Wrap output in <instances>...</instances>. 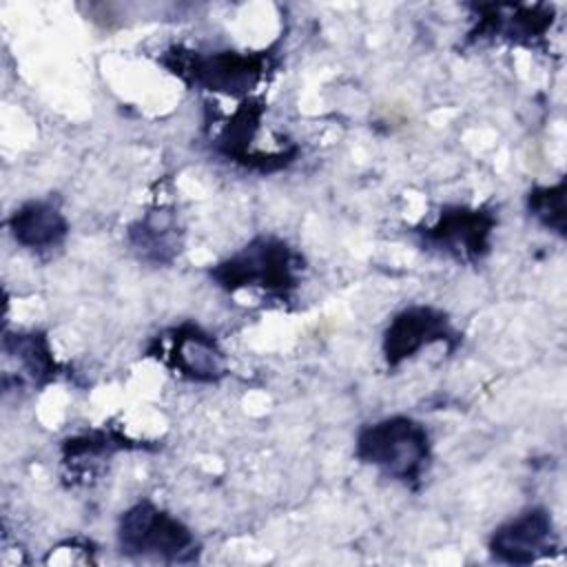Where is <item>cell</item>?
Returning <instances> with one entry per match:
<instances>
[{
	"instance_id": "14",
	"label": "cell",
	"mask_w": 567,
	"mask_h": 567,
	"mask_svg": "<svg viewBox=\"0 0 567 567\" xmlns=\"http://www.w3.org/2000/svg\"><path fill=\"white\" fill-rule=\"evenodd\" d=\"M128 447H140L126 436H122L115 430H89L78 436H69L62 443V463L71 467V472H78L84 467V463L95 470L104 458H111L120 450Z\"/></svg>"
},
{
	"instance_id": "1",
	"label": "cell",
	"mask_w": 567,
	"mask_h": 567,
	"mask_svg": "<svg viewBox=\"0 0 567 567\" xmlns=\"http://www.w3.org/2000/svg\"><path fill=\"white\" fill-rule=\"evenodd\" d=\"M354 456L405 487H419L432 461L430 432L412 416H385L357 432Z\"/></svg>"
},
{
	"instance_id": "15",
	"label": "cell",
	"mask_w": 567,
	"mask_h": 567,
	"mask_svg": "<svg viewBox=\"0 0 567 567\" xmlns=\"http://www.w3.org/2000/svg\"><path fill=\"white\" fill-rule=\"evenodd\" d=\"M565 195L567 182L558 179L549 186H534L527 193V210L529 215L547 230L565 237Z\"/></svg>"
},
{
	"instance_id": "5",
	"label": "cell",
	"mask_w": 567,
	"mask_h": 567,
	"mask_svg": "<svg viewBox=\"0 0 567 567\" xmlns=\"http://www.w3.org/2000/svg\"><path fill=\"white\" fill-rule=\"evenodd\" d=\"M496 215L489 208L445 206L439 217L419 228L416 235L425 250H434L458 264H478L489 255Z\"/></svg>"
},
{
	"instance_id": "9",
	"label": "cell",
	"mask_w": 567,
	"mask_h": 567,
	"mask_svg": "<svg viewBox=\"0 0 567 567\" xmlns=\"http://www.w3.org/2000/svg\"><path fill=\"white\" fill-rule=\"evenodd\" d=\"M481 20L472 31V38H501L514 44H536L549 31L554 16L551 7H514V4H487L476 7Z\"/></svg>"
},
{
	"instance_id": "7",
	"label": "cell",
	"mask_w": 567,
	"mask_h": 567,
	"mask_svg": "<svg viewBox=\"0 0 567 567\" xmlns=\"http://www.w3.org/2000/svg\"><path fill=\"white\" fill-rule=\"evenodd\" d=\"M432 343H447V350L458 343L447 312L434 306H408L390 319L383 332V359L388 368H396Z\"/></svg>"
},
{
	"instance_id": "10",
	"label": "cell",
	"mask_w": 567,
	"mask_h": 567,
	"mask_svg": "<svg viewBox=\"0 0 567 567\" xmlns=\"http://www.w3.org/2000/svg\"><path fill=\"white\" fill-rule=\"evenodd\" d=\"M261 113H264L261 102L246 97L239 104V109L235 111V115L228 117L221 133L217 135L215 151L221 157L233 159V162L244 164L246 168H255V171H277L281 166H288L290 162L264 155L255 148V137H257V131L261 124Z\"/></svg>"
},
{
	"instance_id": "12",
	"label": "cell",
	"mask_w": 567,
	"mask_h": 567,
	"mask_svg": "<svg viewBox=\"0 0 567 567\" xmlns=\"http://www.w3.org/2000/svg\"><path fill=\"white\" fill-rule=\"evenodd\" d=\"M128 244L140 259L164 266L171 264L182 248V230L171 208H153L128 226Z\"/></svg>"
},
{
	"instance_id": "2",
	"label": "cell",
	"mask_w": 567,
	"mask_h": 567,
	"mask_svg": "<svg viewBox=\"0 0 567 567\" xmlns=\"http://www.w3.org/2000/svg\"><path fill=\"white\" fill-rule=\"evenodd\" d=\"M303 270V257L281 237L259 235L210 268V279L226 292L257 288L286 299Z\"/></svg>"
},
{
	"instance_id": "3",
	"label": "cell",
	"mask_w": 567,
	"mask_h": 567,
	"mask_svg": "<svg viewBox=\"0 0 567 567\" xmlns=\"http://www.w3.org/2000/svg\"><path fill=\"white\" fill-rule=\"evenodd\" d=\"M162 64L188 86H199L233 97H246L270 69V55L266 51L202 53L173 47L162 55Z\"/></svg>"
},
{
	"instance_id": "11",
	"label": "cell",
	"mask_w": 567,
	"mask_h": 567,
	"mask_svg": "<svg viewBox=\"0 0 567 567\" xmlns=\"http://www.w3.org/2000/svg\"><path fill=\"white\" fill-rule=\"evenodd\" d=\"M9 230L16 244L27 250H53L69 235V221L53 199H31L13 210Z\"/></svg>"
},
{
	"instance_id": "8",
	"label": "cell",
	"mask_w": 567,
	"mask_h": 567,
	"mask_svg": "<svg viewBox=\"0 0 567 567\" xmlns=\"http://www.w3.org/2000/svg\"><path fill=\"white\" fill-rule=\"evenodd\" d=\"M487 549L494 560L505 565H529L551 556L558 549L551 514L545 507H527L492 532Z\"/></svg>"
},
{
	"instance_id": "6",
	"label": "cell",
	"mask_w": 567,
	"mask_h": 567,
	"mask_svg": "<svg viewBox=\"0 0 567 567\" xmlns=\"http://www.w3.org/2000/svg\"><path fill=\"white\" fill-rule=\"evenodd\" d=\"M148 354L188 381L215 383L226 374V357L217 339L193 323H182L157 337Z\"/></svg>"
},
{
	"instance_id": "4",
	"label": "cell",
	"mask_w": 567,
	"mask_h": 567,
	"mask_svg": "<svg viewBox=\"0 0 567 567\" xmlns=\"http://www.w3.org/2000/svg\"><path fill=\"white\" fill-rule=\"evenodd\" d=\"M117 547L124 556L164 563H190L199 554V543L190 527L153 501H140L122 512Z\"/></svg>"
},
{
	"instance_id": "13",
	"label": "cell",
	"mask_w": 567,
	"mask_h": 567,
	"mask_svg": "<svg viewBox=\"0 0 567 567\" xmlns=\"http://www.w3.org/2000/svg\"><path fill=\"white\" fill-rule=\"evenodd\" d=\"M4 352L18 363L20 374L35 385H44L58 374V363L53 359L51 346L40 332H18L13 337L7 334Z\"/></svg>"
}]
</instances>
